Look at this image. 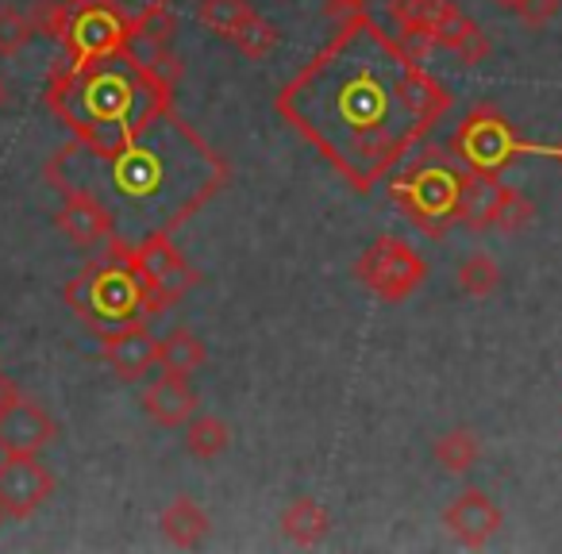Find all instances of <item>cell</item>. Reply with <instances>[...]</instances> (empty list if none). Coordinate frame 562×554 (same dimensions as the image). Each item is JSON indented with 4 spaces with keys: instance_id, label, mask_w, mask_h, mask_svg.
<instances>
[{
    "instance_id": "obj_30",
    "label": "cell",
    "mask_w": 562,
    "mask_h": 554,
    "mask_svg": "<svg viewBox=\"0 0 562 554\" xmlns=\"http://www.w3.org/2000/svg\"><path fill=\"white\" fill-rule=\"evenodd\" d=\"M516 16L528 27H543L547 20L559 16V0H524L520 9H516Z\"/></svg>"
},
{
    "instance_id": "obj_1",
    "label": "cell",
    "mask_w": 562,
    "mask_h": 554,
    "mask_svg": "<svg viewBox=\"0 0 562 554\" xmlns=\"http://www.w3.org/2000/svg\"><path fill=\"white\" fill-rule=\"evenodd\" d=\"M451 109V89L397 35L359 12L273 101L301 139L355 189L370 193Z\"/></svg>"
},
{
    "instance_id": "obj_26",
    "label": "cell",
    "mask_w": 562,
    "mask_h": 554,
    "mask_svg": "<svg viewBox=\"0 0 562 554\" xmlns=\"http://www.w3.org/2000/svg\"><path fill=\"white\" fill-rule=\"evenodd\" d=\"M250 12H255L250 0H196V20H201L204 27H212L220 39H227Z\"/></svg>"
},
{
    "instance_id": "obj_16",
    "label": "cell",
    "mask_w": 562,
    "mask_h": 554,
    "mask_svg": "<svg viewBox=\"0 0 562 554\" xmlns=\"http://www.w3.org/2000/svg\"><path fill=\"white\" fill-rule=\"evenodd\" d=\"M431 47L451 50V55H459L467 66H477V63L490 58V35H485L482 27H477L474 20L459 9V4L447 0L443 12H439L436 32H431Z\"/></svg>"
},
{
    "instance_id": "obj_32",
    "label": "cell",
    "mask_w": 562,
    "mask_h": 554,
    "mask_svg": "<svg viewBox=\"0 0 562 554\" xmlns=\"http://www.w3.org/2000/svg\"><path fill=\"white\" fill-rule=\"evenodd\" d=\"M16 400H20V385L12 382L9 374H0V416L9 412V408L16 405Z\"/></svg>"
},
{
    "instance_id": "obj_12",
    "label": "cell",
    "mask_w": 562,
    "mask_h": 554,
    "mask_svg": "<svg viewBox=\"0 0 562 554\" xmlns=\"http://www.w3.org/2000/svg\"><path fill=\"white\" fill-rule=\"evenodd\" d=\"M101 359L112 366V374L124 382H139L143 374H150V366H158V339L150 336L147 320L124 324L101 336Z\"/></svg>"
},
{
    "instance_id": "obj_36",
    "label": "cell",
    "mask_w": 562,
    "mask_h": 554,
    "mask_svg": "<svg viewBox=\"0 0 562 554\" xmlns=\"http://www.w3.org/2000/svg\"><path fill=\"white\" fill-rule=\"evenodd\" d=\"M124 4H127V9H132V0H124ZM162 4H170V0H162ZM135 12V9H132Z\"/></svg>"
},
{
    "instance_id": "obj_17",
    "label": "cell",
    "mask_w": 562,
    "mask_h": 554,
    "mask_svg": "<svg viewBox=\"0 0 562 554\" xmlns=\"http://www.w3.org/2000/svg\"><path fill=\"white\" fill-rule=\"evenodd\" d=\"M501 193H505V181L497 173H474L462 170V189H459V224L467 231L482 235L493 231V216H497Z\"/></svg>"
},
{
    "instance_id": "obj_2",
    "label": "cell",
    "mask_w": 562,
    "mask_h": 554,
    "mask_svg": "<svg viewBox=\"0 0 562 554\" xmlns=\"http://www.w3.org/2000/svg\"><path fill=\"white\" fill-rule=\"evenodd\" d=\"M43 178L58 193L81 189L109 212L116 239L104 255H116L147 235L178 231L227 185L232 166L170 101L109 150L66 143L50 155Z\"/></svg>"
},
{
    "instance_id": "obj_18",
    "label": "cell",
    "mask_w": 562,
    "mask_h": 554,
    "mask_svg": "<svg viewBox=\"0 0 562 554\" xmlns=\"http://www.w3.org/2000/svg\"><path fill=\"white\" fill-rule=\"evenodd\" d=\"M447 0H390V16L397 24V39L413 50L416 58H424L431 47V32L439 24V12H443Z\"/></svg>"
},
{
    "instance_id": "obj_11",
    "label": "cell",
    "mask_w": 562,
    "mask_h": 554,
    "mask_svg": "<svg viewBox=\"0 0 562 554\" xmlns=\"http://www.w3.org/2000/svg\"><path fill=\"white\" fill-rule=\"evenodd\" d=\"M501 523H505V512H501L497 500L482 489L459 493L443 512V528L454 535V543L470 546V551L490 543V539L501 531Z\"/></svg>"
},
{
    "instance_id": "obj_22",
    "label": "cell",
    "mask_w": 562,
    "mask_h": 554,
    "mask_svg": "<svg viewBox=\"0 0 562 554\" xmlns=\"http://www.w3.org/2000/svg\"><path fill=\"white\" fill-rule=\"evenodd\" d=\"M431 454H436V462L447 474H470L477 466V459H482V443H477V436L470 428H451L436 439Z\"/></svg>"
},
{
    "instance_id": "obj_14",
    "label": "cell",
    "mask_w": 562,
    "mask_h": 554,
    "mask_svg": "<svg viewBox=\"0 0 562 554\" xmlns=\"http://www.w3.org/2000/svg\"><path fill=\"white\" fill-rule=\"evenodd\" d=\"M58 436L55 416L35 400L20 397L9 412L0 416V451L4 454H40Z\"/></svg>"
},
{
    "instance_id": "obj_5",
    "label": "cell",
    "mask_w": 562,
    "mask_h": 554,
    "mask_svg": "<svg viewBox=\"0 0 562 554\" xmlns=\"http://www.w3.org/2000/svg\"><path fill=\"white\" fill-rule=\"evenodd\" d=\"M462 170L443 155H424L390 181V196L428 239H443L459 224Z\"/></svg>"
},
{
    "instance_id": "obj_37",
    "label": "cell",
    "mask_w": 562,
    "mask_h": 554,
    "mask_svg": "<svg viewBox=\"0 0 562 554\" xmlns=\"http://www.w3.org/2000/svg\"><path fill=\"white\" fill-rule=\"evenodd\" d=\"M0 520H4V516H0Z\"/></svg>"
},
{
    "instance_id": "obj_20",
    "label": "cell",
    "mask_w": 562,
    "mask_h": 554,
    "mask_svg": "<svg viewBox=\"0 0 562 554\" xmlns=\"http://www.w3.org/2000/svg\"><path fill=\"white\" fill-rule=\"evenodd\" d=\"M328 528H331L328 508L313 497H297L281 512V531H285V539H290L293 546H305V551L321 543V539L328 535Z\"/></svg>"
},
{
    "instance_id": "obj_21",
    "label": "cell",
    "mask_w": 562,
    "mask_h": 554,
    "mask_svg": "<svg viewBox=\"0 0 562 554\" xmlns=\"http://www.w3.org/2000/svg\"><path fill=\"white\" fill-rule=\"evenodd\" d=\"M209 362V351L204 343L193 336L189 328H173L158 339V366L162 370H173V374H196V370Z\"/></svg>"
},
{
    "instance_id": "obj_28",
    "label": "cell",
    "mask_w": 562,
    "mask_h": 554,
    "mask_svg": "<svg viewBox=\"0 0 562 554\" xmlns=\"http://www.w3.org/2000/svg\"><path fill=\"white\" fill-rule=\"evenodd\" d=\"M35 39L32 16H24L12 4H0V58H16Z\"/></svg>"
},
{
    "instance_id": "obj_25",
    "label": "cell",
    "mask_w": 562,
    "mask_h": 554,
    "mask_svg": "<svg viewBox=\"0 0 562 554\" xmlns=\"http://www.w3.org/2000/svg\"><path fill=\"white\" fill-rule=\"evenodd\" d=\"M227 43L247 58H266L273 47H278V27H273L270 20L258 16V12H250V16L227 35Z\"/></svg>"
},
{
    "instance_id": "obj_34",
    "label": "cell",
    "mask_w": 562,
    "mask_h": 554,
    "mask_svg": "<svg viewBox=\"0 0 562 554\" xmlns=\"http://www.w3.org/2000/svg\"><path fill=\"white\" fill-rule=\"evenodd\" d=\"M4 109H9V81L0 78V112H4Z\"/></svg>"
},
{
    "instance_id": "obj_7",
    "label": "cell",
    "mask_w": 562,
    "mask_h": 554,
    "mask_svg": "<svg viewBox=\"0 0 562 554\" xmlns=\"http://www.w3.org/2000/svg\"><path fill=\"white\" fill-rule=\"evenodd\" d=\"M355 282L385 305H401L428 282V262L401 235H382L355 258Z\"/></svg>"
},
{
    "instance_id": "obj_9",
    "label": "cell",
    "mask_w": 562,
    "mask_h": 554,
    "mask_svg": "<svg viewBox=\"0 0 562 554\" xmlns=\"http://www.w3.org/2000/svg\"><path fill=\"white\" fill-rule=\"evenodd\" d=\"M116 255H124L127 262L139 270V278L147 282L150 297H155V305L162 308V313L170 305H178V301L201 282V270L186 262V255L173 247L170 235H147V239H139L127 250H116Z\"/></svg>"
},
{
    "instance_id": "obj_23",
    "label": "cell",
    "mask_w": 562,
    "mask_h": 554,
    "mask_svg": "<svg viewBox=\"0 0 562 554\" xmlns=\"http://www.w3.org/2000/svg\"><path fill=\"white\" fill-rule=\"evenodd\" d=\"M186 446H189L193 459L212 462L232 446V431H227V423L220 420V416H196L193 412L186 423Z\"/></svg>"
},
{
    "instance_id": "obj_19",
    "label": "cell",
    "mask_w": 562,
    "mask_h": 554,
    "mask_svg": "<svg viewBox=\"0 0 562 554\" xmlns=\"http://www.w3.org/2000/svg\"><path fill=\"white\" fill-rule=\"evenodd\" d=\"M158 528H162V535L170 539L178 551H193V546H201L204 539H209V512H204L196 500L189 497H178L170 508L162 512V520H158Z\"/></svg>"
},
{
    "instance_id": "obj_31",
    "label": "cell",
    "mask_w": 562,
    "mask_h": 554,
    "mask_svg": "<svg viewBox=\"0 0 562 554\" xmlns=\"http://www.w3.org/2000/svg\"><path fill=\"white\" fill-rule=\"evenodd\" d=\"M367 4H370V0H328V12H331V16H339V20H347V16H359V12H367Z\"/></svg>"
},
{
    "instance_id": "obj_4",
    "label": "cell",
    "mask_w": 562,
    "mask_h": 554,
    "mask_svg": "<svg viewBox=\"0 0 562 554\" xmlns=\"http://www.w3.org/2000/svg\"><path fill=\"white\" fill-rule=\"evenodd\" d=\"M70 313L86 324L89 331L104 336L112 328H124L135 320H150L162 308L155 305L147 282L139 278L132 262L124 255H104L97 262H89L86 270L74 278L63 290Z\"/></svg>"
},
{
    "instance_id": "obj_27",
    "label": "cell",
    "mask_w": 562,
    "mask_h": 554,
    "mask_svg": "<svg viewBox=\"0 0 562 554\" xmlns=\"http://www.w3.org/2000/svg\"><path fill=\"white\" fill-rule=\"evenodd\" d=\"M536 219V204L520 193V189H508L501 193V204H497V216H493V231L501 235H516Z\"/></svg>"
},
{
    "instance_id": "obj_6",
    "label": "cell",
    "mask_w": 562,
    "mask_h": 554,
    "mask_svg": "<svg viewBox=\"0 0 562 554\" xmlns=\"http://www.w3.org/2000/svg\"><path fill=\"white\" fill-rule=\"evenodd\" d=\"M524 150H528V143L520 139L513 120L490 101L474 104V109L462 116L459 132H454V139H451V155L462 162V170L497 173V178L524 155Z\"/></svg>"
},
{
    "instance_id": "obj_29",
    "label": "cell",
    "mask_w": 562,
    "mask_h": 554,
    "mask_svg": "<svg viewBox=\"0 0 562 554\" xmlns=\"http://www.w3.org/2000/svg\"><path fill=\"white\" fill-rule=\"evenodd\" d=\"M66 24H70V0H35L32 9L35 35H47L50 43H63Z\"/></svg>"
},
{
    "instance_id": "obj_3",
    "label": "cell",
    "mask_w": 562,
    "mask_h": 554,
    "mask_svg": "<svg viewBox=\"0 0 562 554\" xmlns=\"http://www.w3.org/2000/svg\"><path fill=\"white\" fill-rule=\"evenodd\" d=\"M178 58H143L132 47L116 55L63 63L47 78V109L70 127L74 143L86 150H109L143 127L162 104L173 101Z\"/></svg>"
},
{
    "instance_id": "obj_33",
    "label": "cell",
    "mask_w": 562,
    "mask_h": 554,
    "mask_svg": "<svg viewBox=\"0 0 562 554\" xmlns=\"http://www.w3.org/2000/svg\"><path fill=\"white\" fill-rule=\"evenodd\" d=\"M539 150H543V155H551L554 162L562 166V139H559V143H551V147H539Z\"/></svg>"
},
{
    "instance_id": "obj_15",
    "label": "cell",
    "mask_w": 562,
    "mask_h": 554,
    "mask_svg": "<svg viewBox=\"0 0 562 554\" xmlns=\"http://www.w3.org/2000/svg\"><path fill=\"white\" fill-rule=\"evenodd\" d=\"M139 405L158 428H181V423H189V416L196 412V393L186 374L166 370V374H158L155 382L143 389Z\"/></svg>"
},
{
    "instance_id": "obj_24",
    "label": "cell",
    "mask_w": 562,
    "mask_h": 554,
    "mask_svg": "<svg viewBox=\"0 0 562 554\" xmlns=\"http://www.w3.org/2000/svg\"><path fill=\"white\" fill-rule=\"evenodd\" d=\"M497 285H501V265L493 255L477 250V255H467L459 262V290L467 293V297H474V301L493 297Z\"/></svg>"
},
{
    "instance_id": "obj_35",
    "label": "cell",
    "mask_w": 562,
    "mask_h": 554,
    "mask_svg": "<svg viewBox=\"0 0 562 554\" xmlns=\"http://www.w3.org/2000/svg\"><path fill=\"white\" fill-rule=\"evenodd\" d=\"M493 4H501V9H508V12H516L524 4V0H493Z\"/></svg>"
},
{
    "instance_id": "obj_13",
    "label": "cell",
    "mask_w": 562,
    "mask_h": 554,
    "mask_svg": "<svg viewBox=\"0 0 562 554\" xmlns=\"http://www.w3.org/2000/svg\"><path fill=\"white\" fill-rule=\"evenodd\" d=\"M55 227L78 247H109L116 239L112 216L81 189H63V208L55 212Z\"/></svg>"
},
{
    "instance_id": "obj_8",
    "label": "cell",
    "mask_w": 562,
    "mask_h": 554,
    "mask_svg": "<svg viewBox=\"0 0 562 554\" xmlns=\"http://www.w3.org/2000/svg\"><path fill=\"white\" fill-rule=\"evenodd\" d=\"M132 20L135 12L124 0H70V24L58 47L74 63L116 55L132 47Z\"/></svg>"
},
{
    "instance_id": "obj_10",
    "label": "cell",
    "mask_w": 562,
    "mask_h": 554,
    "mask_svg": "<svg viewBox=\"0 0 562 554\" xmlns=\"http://www.w3.org/2000/svg\"><path fill=\"white\" fill-rule=\"evenodd\" d=\"M55 485V474L43 466L40 454H4V462H0V516L27 520L47 505Z\"/></svg>"
}]
</instances>
